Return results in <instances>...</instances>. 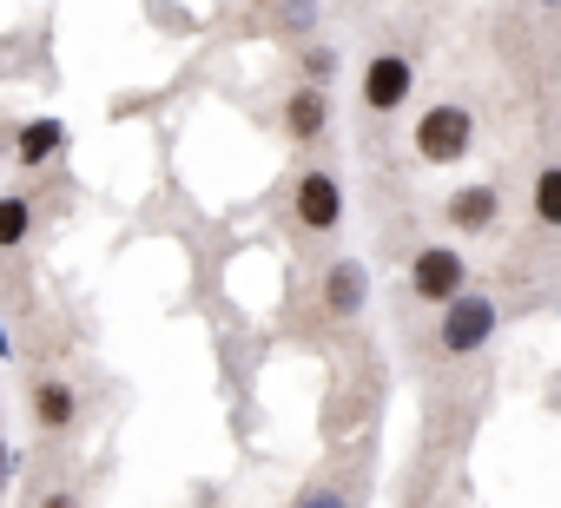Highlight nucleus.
I'll list each match as a JSON object with an SVG mask.
<instances>
[{
	"label": "nucleus",
	"instance_id": "dca6fc26",
	"mask_svg": "<svg viewBox=\"0 0 561 508\" xmlns=\"http://www.w3.org/2000/svg\"><path fill=\"white\" fill-rule=\"evenodd\" d=\"M34 508H87V501H80V495H73V488H54V495H41V501H34Z\"/></svg>",
	"mask_w": 561,
	"mask_h": 508
},
{
	"label": "nucleus",
	"instance_id": "7ed1b4c3",
	"mask_svg": "<svg viewBox=\"0 0 561 508\" xmlns=\"http://www.w3.org/2000/svg\"><path fill=\"white\" fill-rule=\"evenodd\" d=\"M469 291V265H462V251L456 244H423L416 258H410V298H423V304H456Z\"/></svg>",
	"mask_w": 561,
	"mask_h": 508
},
{
	"label": "nucleus",
	"instance_id": "f03ea898",
	"mask_svg": "<svg viewBox=\"0 0 561 508\" xmlns=\"http://www.w3.org/2000/svg\"><path fill=\"white\" fill-rule=\"evenodd\" d=\"M495 298H482V291H462L456 304H443V318H436V344H443V357H476L482 344H495Z\"/></svg>",
	"mask_w": 561,
	"mask_h": 508
},
{
	"label": "nucleus",
	"instance_id": "20e7f679",
	"mask_svg": "<svg viewBox=\"0 0 561 508\" xmlns=\"http://www.w3.org/2000/svg\"><path fill=\"white\" fill-rule=\"evenodd\" d=\"M291 211H298V224H305L311 238H331V231L344 224V185H337V172H331V165L298 172V185H291Z\"/></svg>",
	"mask_w": 561,
	"mask_h": 508
},
{
	"label": "nucleus",
	"instance_id": "9b49d317",
	"mask_svg": "<svg viewBox=\"0 0 561 508\" xmlns=\"http://www.w3.org/2000/svg\"><path fill=\"white\" fill-rule=\"evenodd\" d=\"M34 238V198L27 192H0V251H21Z\"/></svg>",
	"mask_w": 561,
	"mask_h": 508
},
{
	"label": "nucleus",
	"instance_id": "f3484780",
	"mask_svg": "<svg viewBox=\"0 0 561 508\" xmlns=\"http://www.w3.org/2000/svg\"><path fill=\"white\" fill-rule=\"evenodd\" d=\"M8 475H14V449H8V436H0V495H8Z\"/></svg>",
	"mask_w": 561,
	"mask_h": 508
},
{
	"label": "nucleus",
	"instance_id": "423d86ee",
	"mask_svg": "<svg viewBox=\"0 0 561 508\" xmlns=\"http://www.w3.org/2000/svg\"><path fill=\"white\" fill-rule=\"evenodd\" d=\"M364 304H370V272H364V258H331V265H324V311H331L337 324H351V318H364Z\"/></svg>",
	"mask_w": 561,
	"mask_h": 508
},
{
	"label": "nucleus",
	"instance_id": "2eb2a0df",
	"mask_svg": "<svg viewBox=\"0 0 561 508\" xmlns=\"http://www.w3.org/2000/svg\"><path fill=\"white\" fill-rule=\"evenodd\" d=\"M305 73H311V86H324V80L337 73V54H331V47H311V54H305Z\"/></svg>",
	"mask_w": 561,
	"mask_h": 508
},
{
	"label": "nucleus",
	"instance_id": "a211bd4d",
	"mask_svg": "<svg viewBox=\"0 0 561 508\" xmlns=\"http://www.w3.org/2000/svg\"><path fill=\"white\" fill-rule=\"evenodd\" d=\"M0 357H14V337H8V324H0Z\"/></svg>",
	"mask_w": 561,
	"mask_h": 508
},
{
	"label": "nucleus",
	"instance_id": "ddd939ff",
	"mask_svg": "<svg viewBox=\"0 0 561 508\" xmlns=\"http://www.w3.org/2000/svg\"><path fill=\"white\" fill-rule=\"evenodd\" d=\"M277 27H291V34H311L318 27V0H277Z\"/></svg>",
	"mask_w": 561,
	"mask_h": 508
},
{
	"label": "nucleus",
	"instance_id": "0eeeda50",
	"mask_svg": "<svg viewBox=\"0 0 561 508\" xmlns=\"http://www.w3.org/2000/svg\"><path fill=\"white\" fill-rule=\"evenodd\" d=\"M27 416H34L41 436H67V429L80 423V390H73L67 377H41L34 396H27Z\"/></svg>",
	"mask_w": 561,
	"mask_h": 508
},
{
	"label": "nucleus",
	"instance_id": "39448f33",
	"mask_svg": "<svg viewBox=\"0 0 561 508\" xmlns=\"http://www.w3.org/2000/svg\"><path fill=\"white\" fill-rule=\"evenodd\" d=\"M410 93H416V67H410L403 54H377V60H364V113L390 119V113H403Z\"/></svg>",
	"mask_w": 561,
	"mask_h": 508
},
{
	"label": "nucleus",
	"instance_id": "4468645a",
	"mask_svg": "<svg viewBox=\"0 0 561 508\" xmlns=\"http://www.w3.org/2000/svg\"><path fill=\"white\" fill-rule=\"evenodd\" d=\"M291 508H351V495H344L337 482H318V488H305Z\"/></svg>",
	"mask_w": 561,
	"mask_h": 508
},
{
	"label": "nucleus",
	"instance_id": "9d476101",
	"mask_svg": "<svg viewBox=\"0 0 561 508\" xmlns=\"http://www.w3.org/2000/svg\"><path fill=\"white\" fill-rule=\"evenodd\" d=\"M67 152V126L60 119H27L21 132H14V159L27 165V172H41L47 159H60Z\"/></svg>",
	"mask_w": 561,
	"mask_h": 508
},
{
	"label": "nucleus",
	"instance_id": "1a4fd4ad",
	"mask_svg": "<svg viewBox=\"0 0 561 508\" xmlns=\"http://www.w3.org/2000/svg\"><path fill=\"white\" fill-rule=\"evenodd\" d=\"M324 132H331V100H324V86H291V100H285V139L318 146Z\"/></svg>",
	"mask_w": 561,
	"mask_h": 508
},
{
	"label": "nucleus",
	"instance_id": "6e6552de",
	"mask_svg": "<svg viewBox=\"0 0 561 508\" xmlns=\"http://www.w3.org/2000/svg\"><path fill=\"white\" fill-rule=\"evenodd\" d=\"M443 211H449V224H456L462 238H489V231L502 224V192H495V185H456Z\"/></svg>",
	"mask_w": 561,
	"mask_h": 508
},
{
	"label": "nucleus",
	"instance_id": "f257e3e1",
	"mask_svg": "<svg viewBox=\"0 0 561 508\" xmlns=\"http://www.w3.org/2000/svg\"><path fill=\"white\" fill-rule=\"evenodd\" d=\"M410 146H416V159H423V165H462V159H469V146H476V113H469V106H456V100H436V106H423V113H416Z\"/></svg>",
	"mask_w": 561,
	"mask_h": 508
},
{
	"label": "nucleus",
	"instance_id": "f8f14e48",
	"mask_svg": "<svg viewBox=\"0 0 561 508\" xmlns=\"http://www.w3.org/2000/svg\"><path fill=\"white\" fill-rule=\"evenodd\" d=\"M528 198H535V224L541 231H561V165H541L535 185H528Z\"/></svg>",
	"mask_w": 561,
	"mask_h": 508
},
{
	"label": "nucleus",
	"instance_id": "6ab92c4d",
	"mask_svg": "<svg viewBox=\"0 0 561 508\" xmlns=\"http://www.w3.org/2000/svg\"><path fill=\"white\" fill-rule=\"evenodd\" d=\"M541 8H561V0H541Z\"/></svg>",
	"mask_w": 561,
	"mask_h": 508
}]
</instances>
